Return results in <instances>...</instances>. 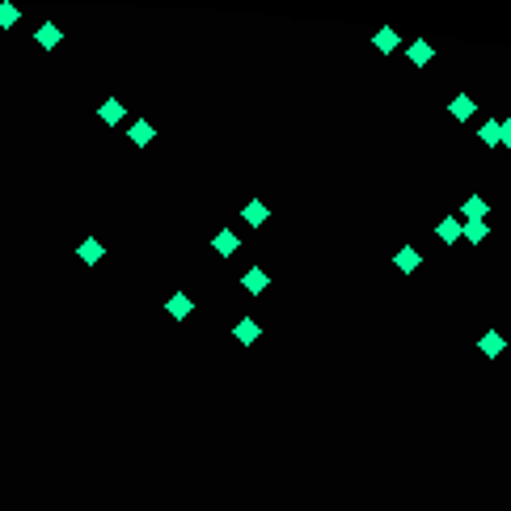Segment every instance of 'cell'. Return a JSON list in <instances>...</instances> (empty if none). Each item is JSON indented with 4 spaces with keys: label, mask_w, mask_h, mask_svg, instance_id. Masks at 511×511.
Returning <instances> with one entry per match:
<instances>
[{
    "label": "cell",
    "mask_w": 511,
    "mask_h": 511,
    "mask_svg": "<svg viewBox=\"0 0 511 511\" xmlns=\"http://www.w3.org/2000/svg\"><path fill=\"white\" fill-rule=\"evenodd\" d=\"M393 262H397V271H401V275H414V271L423 267V253H419L414 245H401V249H397V258H393Z\"/></svg>",
    "instance_id": "6da1fadb"
},
{
    "label": "cell",
    "mask_w": 511,
    "mask_h": 511,
    "mask_svg": "<svg viewBox=\"0 0 511 511\" xmlns=\"http://www.w3.org/2000/svg\"><path fill=\"white\" fill-rule=\"evenodd\" d=\"M431 56H435V51H431V42H427V38H414L410 47H405V60H410L414 68H427V64H431Z\"/></svg>",
    "instance_id": "7a4b0ae2"
},
{
    "label": "cell",
    "mask_w": 511,
    "mask_h": 511,
    "mask_svg": "<svg viewBox=\"0 0 511 511\" xmlns=\"http://www.w3.org/2000/svg\"><path fill=\"white\" fill-rule=\"evenodd\" d=\"M267 283H271V279H267V271H262V267H249V271L241 275V287H245L249 296H262V292H267Z\"/></svg>",
    "instance_id": "3957f363"
},
{
    "label": "cell",
    "mask_w": 511,
    "mask_h": 511,
    "mask_svg": "<svg viewBox=\"0 0 511 511\" xmlns=\"http://www.w3.org/2000/svg\"><path fill=\"white\" fill-rule=\"evenodd\" d=\"M267 216H271V212H267V203H262V199H249L245 208H241V220H245V224H253V228H262V224H267Z\"/></svg>",
    "instance_id": "277c9868"
},
{
    "label": "cell",
    "mask_w": 511,
    "mask_h": 511,
    "mask_svg": "<svg viewBox=\"0 0 511 511\" xmlns=\"http://www.w3.org/2000/svg\"><path fill=\"white\" fill-rule=\"evenodd\" d=\"M34 42L51 51V47H60V42H64V30H60L56 22H42V26H38V34H34Z\"/></svg>",
    "instance_id": "5b68a950"
},
{
    "label": "cell",
    "mask_w": 511,
    "mask_h": 511,
    "mask_svg": "<svg viewBox=\"0 0 511 511\" xmlns=\"http://www.w3.org/2000/svg\"><path fill=\"white\" fill-rule=\"evenodd\" d=\"M461 233H465V224L456 220V216H448V220H439L435 224V237L444 241V245H452V241H461Z\"/></svg>",
    "instance_id": "8992f818"
},
{
    "label": "cell",
    "mask_w": 511,
    "mask_h": 511,
    "mask_svg": "<svg viewBox=\"0 0 511 511\" xmlns=\"http://www.w3.org/2000/svg\"><path fill=\"white\" fill-rule=\"evenodd\" d=\"M503 346H507V342H503V334H499V330H486V334L478 338V351H482V355H490V360H499Z\"/></svg>",
    "instance_id": "52a82bcc"
},
{
    "label": "cell",
    "mask_w": 511,
    "mask_h": 511,
    "mask_svg": "<svg viewBox=\"0 0 511 511\" xmlns=\"http://www.w3.org/2000/svg\"><path fill=\"white\" fill-rule=\"evenodd\" d=\"M165 313L182 321V317H190V313H194V300H190L186 292H178V296H169V304H165Z\"/></svg>",
    "instance_id": "ba28073f"
},
{
    "label": "cell",
    "mask_w": 511,
    "mask_h": 511,
    "mask_svg": "<svg viewBox=\"0 0 511 511\" xmlns=\"http://www.w3.org/2000/svg\"><path fill=\"white\" fill-rule=\"evenodd\" d=\"M76 253H81V262H85V267H97L106 249H101V241H97V237H89V241H81V249H76Z\"/></svg>",
    "instance_id": "9c48e42d"
},
{
    "label": "cell",
    "mask_w": 511,
    "mask_h": 511,
    "mask_svg": "<svg viewBox=\"0 0 511 511\" xmlns=\"http://www.w3.org/2000/svg\"><path fill=\"white\" fill-rule=\"evenodd\" d=\"M258 334H262V326H258V321H249V317L233 326V338H237V342H258Z\"/></svg>",
    "instance_id": "30bf717a"
},
{
    "label": "cell",
    "mask_w": 511,
    "mask_h": 511,
    "mask_svg": "<svg viewBox=\"0 0 511 511\" xmlns=\"http://www.w3.org/2000/svg\"><path fill=\"white\" fill-rule=\"evenodd\" d=\"M127 135H131V144H140V148H144V144H152V140H157V127L140 119V123H131V131H127Z\"/></svg>",
    "instance_id": "8fae6325"
},
{
    "label": "cell",
    "mask_w": 511,
    "mask_h": 511,
    "mask_svg": "<svg viewBox=\"0 0 511 511\" xmlns=\"http://www.w3.org/2000/svg\"><path fill=\"white\" fill-rule=\"evenodd\" d=\"M486 216H490V203L478 199V194H469L465 199V220H486Z\"/></svg>",
    "instance_id": "7c38bea8"
},
{
    "label": "cell",
    "mask_w": 511,
    "mask_h": 511,
    "mask_svg": "<svg viewBox=\"0 0 511 511\" xmlns=\"http://www.w3.org/2000/svg\"><path fill=\"white\" fill-rule=\"evenodd\" d=\"M469 245H482L486 237H490V224H482V220H465V233H461Z\"/></svg>",
    "instance_id": "4fadbf2b"
},
{
    "label": "cell",
    "mask_w": 511,
    "mask_h": 511,
    "mask_svg": "<svg viewBox=\"0 0 511 511\" xmlns=\"http://www.w3.org/2000/svg\"><path fill=\"white\" fill-rule=\"evenodd\" d=\"M97 115H101V123H110V127H115V123H123V101H115V97H110V101H101Z\"/></svg>",
    "instance_id": "5bb4252c"
},
{
    "label": "cell",
    "mask_w": 511,
    "mask_h": 511,
    "mask_svg": "<svg viewBox=\"0 0 511 511\" xmlns=\"http://www.w3.org/2000/svg\"><path fill=\"white\" fill-rule=\"evenodd\" d=\"M448 110H452V119H469V115H474V97H469V93L452 97V106H448Z\"/></svg>",
    "instance_id": "9a60e30c"
},
{
    "label": "cell",
    "mask_w": 511,
    "mask_h": 511,
    "mask_svg": "<svg viewBox=\"0 0 511 511\" xmlns=\"http://www.w3.org/2000/svg\"><path fill=\"white\" fill-rule=\"evenodd\" d=\"M212 245H216V253H224V258H228V253L237 249V233H233V228H224V233H216V241H212Z\"/></svg>",
    "instance_id": "2e32d148"
},
{
    "label": "cell",
    "mask_w": 511,
    "mask_h": 511,
    "mask_svg": "<svg viewBox=\"0 0 511 511\" xmlns=\"http://www.w3.org/2000/svg\"><path fill=\"white\" fill-rule=\"evenodd\" d=\"M397 42H401V38H397L393 30H376V34H372V47H376V51H397Z\"/></svg>",
    "instance_id": "e0dca14e"
},
{
    "label": "cell",
    "mask_w": 511,
    "mask_h": 511,
    "mask_svg": "<svg viewBox=\"0 0 511 511\" xmlns=\"http://www.w3.org/2000/svg\"><path fill=\"white\" fill-rule=\"evenodd\" d=\"M478 135H482V144H486V148H494V144H499V119L482 123V131H478Z\"/></svg>",
    "instance_id": "ac0fdd59"
},
{
    "label": "cell",
    "mask_w": 511,
    "mask_h": 511,
    "mask_svg": "<svg viewBox=\"0 0 511 511\" xmlns=\"http://www.w3.org/2000/svg\"><path fill=\"white\" fill-rule=\"evenodd\" d=\"M17 17H22V13H17V5H0V26H5V30H9V26H17Z\"/></svg>",
    "instance_id": "d6986e66"
},
{
    "label": "cell",
    "mask_w": 511,
    "mask_h": 511,
    "mask_svg": "<svg viewBox=\"0 0 511 511\" xmlns=\"http://www.w3.org/2000/svg\"><path fill=\"white\" fill-rule=\"evenodd\" d=\"M499 144H507V148H511V123H499Z\"/></svg>",
    "instance_id": "ffe728a7"
}]
</instances>
